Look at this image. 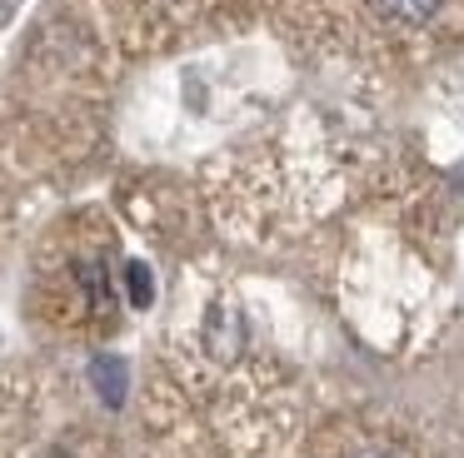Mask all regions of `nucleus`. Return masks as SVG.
I'll use <instances>...</instances> for the list:
<instances>
[{
	"label": "nucleus",
	"instance_id": "nucleus-2",
	"mask_svg": "<svg viewBox=\"0 0 464 458\" xmlns=\"http://www.w3.org/2000/svg\"><path fill=\"white\" fill-rule=\"evenodd\" d=\"M125 284H130V299H135V304H150V269H145V264H130V269H125Z\"/></svg>",
	"mask_w": 464,
	"mask_h": 458
},
{
	"label": "nucleus",
	"instance_id": "nucleus-4",
	"mask_svg": "<svg viewBox=\"0 0 464 458\" xmlns=\"http://www.w3.org/2000/svg\"><path fill=\"white\" fill-rule=\"evenodd\" d=\"M364 458H390V453H364Z\"/></svg>",
	"mask_w": 464,
	"mask_h": 458
},
{
	"label": "nucleus",
	"instance_id": "nucleus-3",
	"mask_svg": "<svg viewBox=\"0 0 464 458\" xmlns=\"http://www.w3.org/2000/svg\"><path fill=\"white\" fill-rule=\"evenodd\" d=\"M95 378H101L105 398H111V404H121V364H115V358H105V364H95Z\"/></svg>",
	"mask_w": 464,
	"mask_h": 458
},
{
	"label": "nucleus",
	"instance_id": "nucleus-1",
	"mask_svg": "<svg viewBox=\"0 0 464 458\" xmlns=\"http://www.w3.org/2000/svg\"><path fill=\"white\" fill-rule=\"evenodd\" d=\"M374 5H380L390 20H404V25H420V20H430L434 10H440V0H374Z\"/></svg>",
	"mask_w": 464,
	"mask_h": 458
}]
</instances>
